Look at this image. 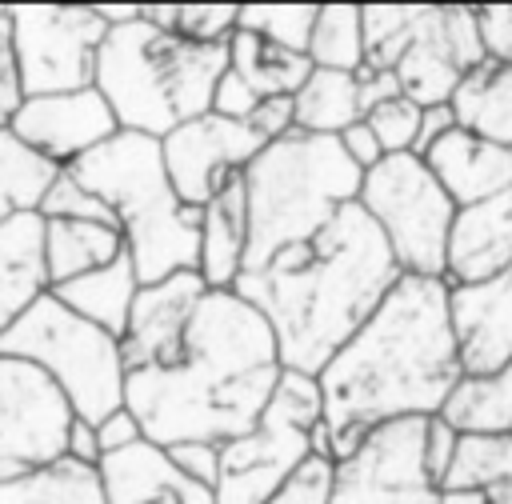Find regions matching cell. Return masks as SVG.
I'll list each match as a JSON object with an SVG mask.
<instances>
[{"label":"cell","instance_id":"6da1fadb","mask_svg":"<svg viewBox=\"0 0 512 504\" xmlns=\"http://www.w3.org/2000/svg\"><path fill=\"white\" fill-rule=\"evenodd\" d=\"M460 376L448 284L400 272L376 312L316 376L328 456L344 460L380 424L436 416Z\"/></svg>","mask_w":512,"mask_h":504},{"label":"cell","instance_id":"7a4b0ae2","mask_svg":"<svg viewBox=\"0 0 512 504\" xmlns=\"http://www.w3.org/2000/svg\"><path fill=\"white\" fill-rule=\"evenodd\" d=\"M280 372L268 320L232 288L204 292L180 360L124 376V412L156 448H220L260 420Z\"/></svg>","mask_w":512,"mask_h":504},{"label":"cell","instance_id":"3957f363","mask_svg":"<svg viewBox=\"0 0 512 504\" xmlns=\"http://www.w3.org/2000/svg\"><path fill=\"white\" fill-rule=\"evenodd\" d=\"M396 280L384 236L352 200L308 244L240 272L232 292L268 320L284 372L320 376Z\"/></svg>","mask_w":512,"mask_h":504},{"label":"cell","instance_id":"277c9868","mask_svg":"<svg viewBox=\"0 0 512 504\" xmlns=\"http://www.w3.org/2000/svg\"><path fill=\"white\" fill-rule=\"evenodd\" d=\"M224 68L228 44H192L132 16L124 24H108L92 88L112 108L120 132L164 140L176 124L212 108Z\"/></svg>","mask_w":512,"mask_h":504},{"label":"cell","instance_id":"5b68a950","mask_svg":"<svg viewBox=\"0 0 512 504\" xmlns=\"http://www.w3.org/2000/svg\"><path fill=\"white\" fill-rule=\"evenodd\" d=\"M68 172L108 204L140 284H156L172 272H196L200 208H188L176 196L160 140L116 132L68 164Z\"/></svg>","mask_w":512,"mask_h":504},{"label":"cell","instance_id":"8992f818","mask_svg":"<svg viewBox=\"0 0 512 504\" xmlns=\"http://www.w3.org/2000/svg\"><path fill=\"white\" fill-rule=\"evenodd\" d=\"M240 180L248 204V272L328 228L336 212L356 200L364 172L344 156L336 136H308L292 128L264 144Z\"/></svg>","mask_w":512,"mask_h":504},{"label":"cell","instance_id":"52a82bcc","mask_svg":"<svg viewBox=\"0 0 512 504\" xmlns=\"http://www.w3.org/2000/svg\"><path fill=\"white\" fill-rule=\"evenodd\" d=\"M360 32V68L388 72L416 108L448 104L460 76L484 60L476 12L464 4H368L360 8Z\"/></svg>","mask_w":512,"mask_h":504},{"label":"cell","instance_id":"ba28073f","mask_svg":"<svg viewBox=\"0 0 512 504\" xmlns=\"http://www.w3.org/2000/svg\"><path fill=\"white\" fill-rule=\"evenodd\" d=\"M0 356L36 364L84 424H100L104 416L124 408L120 340L68 312L52 292H44L0 336Z\"/></svg>","mask_w":512,"mask_h":504},{"label":"cell","instance_id":"9c48e42d","mask_svg":"<svg viewBox=\"0 0 512 504\" xmlns=\"http://www.w3.org/2000/svg\"><path fill=\"white\" fill-rule=\"evenodd\" d=\"M320 428V388L316 376L280 372L272 400L264 404L260 420L220 444V476H216V504H268L276 484L316 452Z\"/></svg>","mask_w":512,"mask_h":504},{"label":"cell","instance_id":"30bf717a","mask_svg":"<svg viewBox=\"0 0 512 504\" xmlns=\"http://www.w3.org/2000/svg\"><path fill=\"white\" fill-rule=\"evenodd\" d=\"M356 204L376 224L404 276H444V240L456 204L420 156H384L364 172Z\"/></svg>","mask_w":512,"mask_h":504},{"label":"cell","instance_id":"8fae6325","mask_svg":"<svg viewBox=\"0 0 512 504\" xmlns=\"http://www.w3.org/2000/svg\"><path fill=\"white\" fill-rule=\"evenodd\" d=\"M12 28L16 76L28 96L80 92L96 80V56L104 44V16L96 4H16L4 8Z\"/></svg>","mask_w":512,"mask_h":504},{"label":"cell","instance_id":"7c38bea8","mask_svg":"<svg viewBox=\"0 0 512 504\" xmlns=\"http://www.w3.org/2000/svg\"><path fill=\"white\" fill-rule=\"evenodd\" d=\"M72 424V404L36 364L0 356V480L64 460Z\"/></svg>","mask_w":512,"mask_h":504},{"label":"cell","instance_id":"4fadbf2b","mask_svg":"<svg viewBox=\"0 0 512 504\" xmlns=\"http://www.w3.org/2000/svg\"><path fill=\"white\" fill-rule=\"evenodd\" d=\"M328 504H440V488L424 468V420L372 428L336 460Z\"/></svg>","mask_w":512,"mask_h":504},{"label":"cell","instance_id":"5bb4252c","mask_svg":"<svg viewBox=\"0 0 512 504\" xmlns=\"http://www.w3.org/2000/svg\"><path fill=\"white\" fill-rule=\"evenodd\" d=\"M268 140L248 124V120H228L216 112H204L196 120L176 124L160 140V156L168 168V180L176 196L188 208H204L224 180L248 168V160L264 148Z\"/></svg>","mask_w":512,"mask_h":504},{"label":"cell","instance_id":"9a60e30c","mask_svg":"<svg viewBox=\"0 0 512 504\" xmlns=\"http://www.w3.org/2000/svg\"><path fill=\"white\" fill-rule=\"evenodd\" d=\"M8 132L48 164L68 168L80 156H88L96 144L116 136L120 128L104 96L96 88H80V92H56V96H28L16 120L8 124Z\"/></svg>","mask_w":512,"mask_h":504},{"label":"cell","instance_id":"2e32d148","mask_svg":"<svg viewBox=\"0 0 512 504\" xmlns=\"http://www.w3.org/2000/svg\"><path fill=\"white\" fill-rule=\"evenodd\" d=\"M204 280L196 272H172L156 284H140L128 324L120 332V360L124 376L140 368H164L176 364L184 352L188 320L204 296Z\"/></svg>","mask_w":512,"mask_h":504},{"label":"cell","instance_id":"e0dca14e","mask_svg":"<svg viewBox=\"0 0 512 504\" xmlns=\"http://www.w3.org/2000/svg\"><path fill=\"white\" fill-rule=\"evenodd\" d=\"M448 316L464 376L496 372L512 360V264L484 284L448 288Z\"/></svg>","mask_w":512,"mask_h":504},{"label":"cell","instance_id":"ac0fdd59","mask_svg":"<svg viewBox=\"0 0 512 504\" xmlns=\"http://www.w3.org/2000/svg\"><path fill=\"white\" fill-rule=\"evenodd\" d=\"M512 264V192L456 208L444 240V284L472 288Z\"/></svg>","mask_w":512,"mask_h":504},{"label":"cell","instance_id":"d6986e66","mask_svg":"<svg viewBox=\"0 0 512 504\" xmlns=\"http://www.w3.org/2000/svg\"><path fill=\"white\" fill-rule=\"evenodd\" d=\"M420 160L428 164V172L436 176V184L448 192L456 208L512 192V148L476 140L460 128L440 136Z\"/></svg>","mask_w":512,"mask_h":504},{"label":"cell","instance_id":"ffe728a7","mask_svg":"<svg viewBox=\"0 0 512 504\" xmlns=\"http://www.w3.org/2000/svg\"><path fill=\"white\" fill-rule=\"evenodd\" d=\"M248 252V204H244V180L240 172L224 180V188L200 208V252H196V276L208 292H224L244 272Z\"/></svg>","mask_w":512,"mask_h":504},{"label":"cell","instance_id":"44dd1931","mask_svg":"<svg viewBox=\"0 0 512 504\" xmlns=\"http://www.w3.org/2000/svg\"><path fill=\"white\" fill-rule=\"evenodd\" d=\"M48 292L44 268V220L20 212L0 224V336Z\"/></svg>","mask_w":512,"mask_h":504},{"label":"cell","instance_id":"7402d4cb","mask_svg":"<svg viewBox=\"0 0 512 504\" xmlns=\"http://www.w3.org/2000/svg\"><path fill=\"white\" fill-rule=\"evenodd\" d=\"M452 120L460 132L512 148V68L496 60H480L460 76L448 96Z\"/></svg>","mask_w":512,"mask_h":504},{"label":"cell","instance_id":"603a6c76","mask_svg":"<svg viewBox=\"0 0 512 504\" xmlns=\"http://www.w3.org/2000/svg\"><path fill=\"white\" fill-rule=\"evenodd\" d=\"M104 484V504H180V472L172 468L168 452L136 440L124 452L100 456L96 464Z\"/></svg>","mask_w":512,"mask_h":504},{"label":"cell","instance_id":"cb8c5ba5","mask_svg":"<svg viewBox=\"0 0 512 504\" xmlns=\"http://www.w3.org/2000/svg\"><path fill=\"white\" fill-rule=\"evenodd\" d=\"M48 292L68 312H76L80 320H88L100 332L120 340V332L128 324V312H132V300L140 292V280H136V268H132L128 252H120L112 264H104L96 272H84L76 280H64V284H56Z\"/></svg>","mask_w":512,"mask_h":504},{"label":"cell","instance_id":"d4e9b609","mask_svg":"<svg viewBox=\"0 0 512 504\" xmlns=\"http://www.w3.org/2000/svg\"><path fill=\"white\" fill-rule=\"evenodd\" d=\"M436 416L456 436H512V360L484 376H460Z\"/></svg>","mask_w":512,"mask_h":504},{"label":"cell","instance_id":"484cf974","mask_svg":"<svg viewBox=\"0 0 512 504\" xmlns=\"http://www.w3.org/2000/svg\"><path fill=\"white\" fill-rule=\"evenodd\" d=\"M44 220V216H40ZM124 252V236L96 220H44V268L48 288L112 264Z\"/></svg>","mask_w":512,"mask_h":504},{"label":"cell","instance_id":"4316f807","mask_svg":"<svg viewBox=\"0 0 512 504\" xmlns=\"http://www.w3.org/2000/svg\"><path fill=\"white\" fill-rule=\"evenodd\" d=\"M228 72H236L256 92V100H276V96H296V88L312 72V60L256 32L236 28L228 36Z\"/></svg>","mask_w":512,"mask_h":504},{"label":"cell","instance_id":"83f0119b","mask_svg":"<svg viewBox=\"0 0 512 504\" xmlns=\"http://www.w3.org/2000/svg\"><path fill=\"white\" fill-rule=\"evenodd\" d=\"M364 120L360 112V92H356V72H332V68H312L304 84L292 96V128L308 136H340Z\"/></svg>","mask_w":512,"mask_h":504},{"label":"cell","instance_id":"f1b7e54d","mask_svg":"<svg viewBox=\"0 0 512 504\" xmlns=\"http://www.w3.org/2000/svg\"><path fill=\"white\" fill-rule=\"evenodd\" d=\"M440 492H472L484 504H512V436H460Z\"/></svg>","mask_w":512,"mask_h":504},{"label":"cell","instance_id":"f546056e","mask_svg":"<svg viewBox=\"0 0 512 504\" xmlns=\"http://www.w3.org/2000/svg\"><path fill=\"white\" fill-rule=\"evenodd\" d=\"M0 504H104V484L96 464L64 456L52 468L0 480Z\"/></svg>","mask_w":512,"mask_h":504},{"label":"cell","instance_id":"4dcf8cb0","mask_svg":"<svg viewBox=\"0 0 512 504\" xmlns=\"http://www.w3.org/2000/svg\"><path fill=\"white\" fill-rule=\"evenodd\" d=\"M56 172V164H48L32 148H24L8 128H0V224L20 212H36Z\"/></svg>","mask_w":512,"mask_h":504},{"label":"cell","instance_id":"1f68e13d","mask_svg":"<svg viewBox=\"0 0 512 504\" xmlns=\"http://www.w3.org/2000/svg\"><path fill=\"white\" fill-rule=\"evenodd\" d=\"M312 68L356 72L364 64V32H360V4H320L312 40H308Z\"/></svg>","mask_w":512,"mask_h":504},{"label":"cell","instance_id":"d6a6232c","mask_svg":"<svg viewBox=\"0 0 512 504\" xmlns=\"http://www.w3.org/2000/svg\"><path fill=\"white\" fill-rule=\"evenodd\" d=\"M316 8L320 4H236V28L256 32L288 52L308 56Z\"/></svg>","mask_w":512,"mask_h":504},{"label":"cell","instance_id":"836d02e7","mask_svg":"<svg viewBox=\"0 0 512 504\" xmlns=\"http://www.w3.org/2000/svg\"><path fill=\"white\" fill-rule=\"evenodd\" d=\"M36 212H40L44 220H96V224H112V228H116L108 204H104L96 192H88L68 168L56 172V180L48 184V192H44V200H40ZM116 232H120V228H116Z\"/></svg>","mask_w":512,"mask_h":504},{"label":"cell","instance_id":"e575fe53","mask_svg":"<svg viewBox=\"0 0 512 504\" xmlns=\"http://www.w3.org/2000/svg\"><path fill=\"white\" fill-rule=\"evenodd\" d=\"M336 480V460L324 452H308L268 496V504H328Z\"/></svg>","mask_w":512,"mask_h":504},{"label":"cell","instance_id":"d590c367","mask_svg":"<svg viewBox=\"0 0 512 504\" xmlns=\"http://www.w3.org/2000/svg\"><path fill=\"white\" fill-rule=\"evenodd\" d=\"M364 124H368V132L376 136V144H380L384 156H400V152H412V144H416L420 108H416L412 100L396 96V100H384V104L368 108V112H364Z\"/></svg>","mask_w":512,"mask_h":504},{"label":"cell","instance_id":"8d00e7d4","mask_svg":"<svg viewBox=\"0 0 512 504\" xmlns=\"http://www.w3.org/2000/svg\"><path fill=\"white\" fill-rule=\"evenodd\" d=\"M168 32L192 44H228L236 32V4H172Z\"/></svg>","mask_w":512,"mask_h":504},{"label":"cell","instance_id":"74e56055","mask_svg":"<svg viewBox=\"0 0 512 504\" xmlns=\"http://www.w3.org/2000/svg\"><path fill=\"white\" fill-rule=\"evenodd\" d=\"M472 12H476L480 52L488 60L512 68V4H484V8H472Z\"/></svg>","mask_w":512,"mask_h":504},{"label":"cell","instance_id":"f35d334b","mask_svg":"<svg viewBox=\"0 0 512 504\" xmlns=\"http://www.w3.org/2000/svg\"><path fill=\"white\" fill-rule=\"evenodd\" d=\"M164 452H168V460H172V468H176L180 476H188V480H196V484H208V488L216 492L220 448H212V444H172V448H164Z\"/></svg>","mask_w":512,"mask_h":504},{"label":"cell","instance_id":"ab89813d","mask_svg":"<svg viewBox=\"0 0 512 504\" xmlns=\"http://www.w3.org/2000/svg\"><path fill=\"white\" fill-rule=\"evenodd\" d=\"M456 444H460V436L440 416H428L424 420V468H428V476H432L436 488H440V480H444V472H448V464L456 456Z\"/></svg>","mask_w":512,"mask_h":504},{"label":"cell","instance_id":"60d3db41","mask_svg":"<svg viewBox=\"0 0 512 504\" xmlns=\"http://www.w3.org/2000/svg\"><path fill=\"white\" fill-rule=\"evenodd\" d=\"M256 92L236 76V72H228L224 68V76L216 80V92H212V108L208 112H216V116H228V120H248L252 112H256Z\"/></svg>","mask_w":512,"mask_h":504},{"label":"cell","instance_id":"b9f144b4","mask_svg":"<svg viewBox=\"0 0 512 504\" xmlns=\"http://www.w3.org/2000/svg\"><path fill=\"white\" fill-rule=\"evenodd\" d=\"M248 124L272 144L284 132H292V96H276V100H260L256 112L248 116Z\"/></svg>","mask_w":512,"mask_h":504},{"label":"cell","instance_id":"7bdbcfd3","mask_svg":"<svg viewBox=\"0 0 512 504\" xmlns=\"http://www.w3.org/2000/svg\"><path fill=\"white\" fill-rule=\"evenodd\" d=\"M136 440H144V436H140L136 420H132L124 408H116L112 416H104V420L96 424V444H100V456L124 452V448H128V444H136Z\"/></svg>","mask_w":512,"mask_h":504},{"label":"cell","instance_id":"ee69618b","mask_svg":"<svg viewBox=\"0 0 512 504\" xmlns=\"http://www.w3.org/2000/svg\"><path fill=\"white\" fill-rule=\"evenodd\" d=\"M336 140H340L344 156H348L360 172H368V168H376V164L384 160V152H380V144H376V136L368 132V124H364V120H356L352 128H344Z\"/></svg>","mask_w":512,"mask_h":504},{"label":"cell","instance_id":"f6af8a7d","mask_svg":"<svg viewBox=\"0 0 512 504\" xmlns=\"http://www.w3.org/2000/svg\"><path fill=\"white\" fill-rule=\"evenodd\" d=\"M456 128L452 120V108L448 104H432V108H420V128H416V144H412V156H424L440 136H448Z\"/></svg>","mask_w":512,"mask_h":504},{"label":"cell","instance_id":"bcb514c9","mask_svg":"<svg viewBox=\"0 0 512 504\" xmlns=\"http://www.w3.org/2000/svg\"><path fill=\"white\" fill-rule=\"evenodd\" d=\"M68 460H80V464H100L96 424H84V420H76V424H72V432H68Z\"/></svg>","mask_w":512,"mask_h":504},{"label":"cell","instance_id":"7dc6e473","mask_svg":"<svg viewBox=\"0 0 512 504\" xmlns=\"http://www.w3.org/2000/svg\"><path fill=\"white\" fill-rule=\"evenodd\" d=\"M20 80L16 76V52H12V28H8V12L0 8V84Z\"/></svg>","mask_w":512,"mask_h":504},{"label":"cell","instance_id":"c3c4849f","mask_svg":"<svg viewBox=\"0 0 512 504\" xmlns=\"http://www.w3.org/2000/svg\"><path fill=\"white\" fill-rule=\"evenodd\" d=\"M440 504H484V500L472 492H440Z\"/></svg>","mask_w":512,"mask_h":504}]
</instances>
